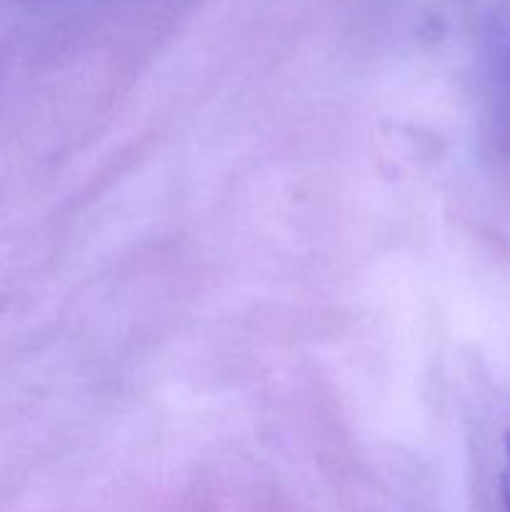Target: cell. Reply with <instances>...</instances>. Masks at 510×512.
Instances as JSON below:
<instances>
[{"label": "cell", "instance_id": "obj_1", "mask_svg": "<svg viewBox=\"0 0 510 512\" xmlns=\"http://www.w3.org/2000/svg\"><path fill=\"white\" fill-rule=\"evenodd\" d=\"M500 500H503V512H510V433L505 435V443H503V470H500Z\"/></svg>", "mask_w": 510, "mask_h": 512}]
</instances>
